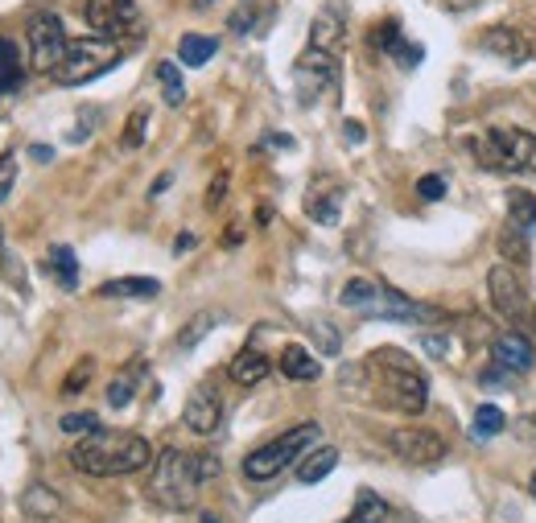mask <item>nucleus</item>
Segmentation results:
<instances>
[{
	"instance_id": "obj_25",
	"label": "nucleus",
	"mask_w": 536,
	"mask_h": 523,
	"mask_svg": "<svg viewBox=\"0 0 536 523\" xmlns=\"http://www.w3.org/2000/svg\"><path fill=\"white\" fill-rule=\"evenodd\" d=\"M46 264H50V272L58 276L62 289H79V260H75V252L66 248V243H54L50 256H46Z\"/></svg>"
},
{
	"instance_id": "obj_11",
	"label": "nucleus",
	"mask_w": 536,
	"mask_h": 523,
	"mask_svg": "<svg viewBox=\"0 0 536 523\" xmlns=\"http://www.w3.org/2000/svg\"><path fill=\"white\" fill-rule=\"evenodd\" d=\"M487 293L495 301V313H504V318H512V322H524L528 318V289H524V281L516 276V268H508V264L491 268Z\"/></svg>"
},
{
	"instance_id": "obj_45",
	"label": "nucleus",
	"mask_w": 536,
	"mask_h": 523,
	"mask_svg": "<svg viewBox=\"0 0 536 523\" xmlns=\"http://www.w3.org/2000/svg\"><path fill=\"white\" fill-rule=\"evenodd\" d=\"M223 186H227V178H219V182L211 186V194H207V206H219V198H223Z\"/></svg>"
},
{
	"instance_id": "obj_36",
	"label": "nucleus",
	"mask_w": 536,
	"mask_h": 523,
	"mask_svg": "<svg viewBox=\"0 0 536 523\" xmlns=\"http://www.w3.org/2000/svg\"><path fill=\"white\" fill-rule=\"evenodd\" d=\"M417 198L421 202H442L446 198V178H438V173H425V178L417 182Z\"/></svg>"
},
{
	"instance_id": "obj_30",
	"label": "nucleus",
	"mask_w": 536,
	"mask_h": 523,
	"mask_svg": "<svg viewBox=\"0 0 536 523\" xmlns=\"http://www.w3.org/2000/svg\"><path fill=\"white\" fill-rule=\"evenodd\" d=\"M504 425H508V416L499 412L495 404H483V408L475 412V437H483V441L499 437V433H504Z\"/></svg>"
},
{
	"instance_id": "obj_24",
	"label": "nucleus",
	"mask_w": 536,
	"mask_h": 523,
	"mask_svg": "<svg viewBox=\"0 0 536 523\" xmlns=\"http://www.w3.org/2000/svg\"><path fill=\"white\" fill-rule=\"evenodd\" d=\"M219 50V38H207V33H186V38L178 42V62L182 66H203L211 62Z\"/></svg>"
},
{
	"instance_id": "obj_23",
	"label": "nucleus",
	"mask_w": 536,
	"mask_h": 523,
	"mask_svg": "<svg viewBox=\"0 0 536 523\" xmlns=\"http://www.w3.org/2000/svg\"><path fill=\"white\" fill-rule=\"evenodd\" d=\"M21 79H25V71H21V50H17V42H13V38H0V95L17 91Z\"/></svg>"
},
{
	"instance_id": "obj_3",
	"label": "nucleus",
	"mask_w": 536,
	"mask_h": 523,
	"mask_svg": "<svg viewBox=\"0 0 536 523\" xmlns=\"http://www.w3.org/2000/svg\"><path fill=\"white\" fill-rule=\"evenodd\" d=\"M198 486H203V474H198V453L161 449V458L153 466V478H149V495L161 507H170V511H186L198 499Z\"/></svg>"
},
{
	"instance_id": "obj_49",
	"label": "nucleus",
	"mask_w": 536,
	"mask_h": 523,
	"mask_svg": "<svg viewBox=\"0 0 536 523\" xmlns=\"http://www.w3.org/2000/svg\"><path fill=\"white\" fill-rule=\"evenodd\" d=\"M532 499H536V474H532Z\"/></svg>"
},
{
	"instance_id": "obj_47",
	"label": "nucleus",
	"mask_w": 536,
	"mask_h": 523,
	"mask_svg": "<svg viewBox=\"0 0 536 523\" xmlns=\"http://www.w3.org/2000/svg\"><path fill=\"white\" fill-rule=\"evenodd\" d=\"M446 5H450V9H471L475 0H446Z\"/></svg>"
},
{
	"instance_id": "obj_41",
	"label": "nucleus",
	"mask_w": 536,
	"mask_h": 523,
	"mask_svg": "<svg viewBox=\"0 0 536 523\" xmlns=\"http://www.w3.org/2000/svg\"><path fill=\"white\" fill-rule=\"evenodd\" d=\"M392 54H396L400 66H417V62H421V46H409V42H396Z\"/></svg>"
},
{
	"instance_id": "obj_22",
	"label": "nucleus",
	"mask_w": 536,
	"mask_h": 523,
	"mask_svg": "<svg viewBox=\"0 0 536 523\" xmlns=\"http://www.w3.org/2000/svg\"><path fill=\"white\" fill-rule=\"evenodd\" d=\"M141 375H145V363H141V359H137V363H128V367L108 383V404H112V408H128L132 396H137Z\"/></svg>"
},
{
	"instance_id": "obj_34",
	"label": "nucleus",
	"mask_w": 536,
	"mask_h": 523,
	"mask_svg": "<svg viewBox=\"0 0 536 523\" xmlns=\"http://www.w3.org/2000/svg\"><path fill=\"white\" fill-rule=\"evenodd\" d=\"M215 326V313H198V318L190 322V326H182V338H178V346L182 351H194L198 342H203V334Z\"/></svg>"
},
{
	"instance_id": "obj_17",
	"label": "nucleus",
	"mask_w": 536,
	"mask_h": 523,
	"mask_svg": "<svg viewBox=\"0 0 536 523\" xmlns=\"http://www.w3.org/2000/svg\"><path fill=\"white\" fill-rule=\"evenodd\" d=\"M268 371H273V363H268V355H260L256 346H244V351L227 363V375L240 383V388H252V383H260Z\"/></svg>"
},
{
	"instance_id": "obj_19",
	"label": "nucleus",
	"mask_w": 536,
	"mask_h": 523,
	"mask_svg": "<svg viewBox=\"0 0 536 523\" xmlns=\"http://www.w3.org/2000/svg\"><path fill=\"white\" fill-rule=\"evenodd\" d=\"M161 293V281L153 276H120V281L99 285V297H120V301H149Z\"/></svg>"
},
{
	"instance_id": "obj_44",
	"label": "nucleus",
	"mask_w": 536,
	"mask_h": 523,
	"mask_svg": "<svg viewBox=\"0 0 536 523\" xmlns=\"http://www.w3.org/2000/svg\"><path fill=\"white\" fill-rule=\"evenodd\" d=\"M194 243H198V239H194V235H190V231H182V239H178V243H174V252H178V256H182V252H190V248H194Z\"/></svg>"
},
{
	"instance_id": "obj_2",
	"label": "nucleus",
	"mask_w": 536,
	"mask_h": 523,
	"mask_svg": "<svg viewBox=\"0 0 536 523\" xmlns=\"http://www.w3.org/2000/svg\"><path fill=\"white\" fill-rule=\"evenodd\" d=\"M363 371L372 375V388H376L380 404L405 412V416H421L429 408V379L417 371V363L405 351L384 346V351H376L363 363Z\"/></svg>"
},
{
	"instance_id": "obj_38",
	"label": "nucleus",
	"mask_w": 536,
	"mask_h": 523,
	"mask_svg": "<svg viewBox=\"0 0 536 523\" xmlns=\"http://www.w3.org/2000/svg\"><path fill=\"white\" fill-rule=\"evenodd\" d=\"M372 42H376L380 50H388V54H392V46L400 42V29H396V21H388V25H380V29L372 33Z\"/></svg>"
},
{
	"instance_id": "obj_32",
	"label": "nucleus",
	"mask_w": 536,
	"mask_h": 523,
	"mask_svg": "<svg viewBox=\"0 0 536 523\" xmlns=\"http://www.w3.org/2000/svg\"><path fill=\"white\" fill-rule=\"evenodd\" d=\"M62 433L91 437V433H99V416H95V412H66V416H62Z\"/></svg>"
},
{
	"instance_id": "obj_1",
	"label": "nucleus",
	"mask_w": 536,
	"mask_h": 523,
	"mask_svg": "<svg viewBox=\"0 0 536 523\" xmlns=\"http://www.w3.org/2000/svg\"><path fill=\"white\" fill-rule=\"evenodd\" d=\"M71 466L91 474V478H120V474H137L153 466V445L137 433H91L79 437L71 449Z\"/></svg>"
},
{
	"instance_id": "obj_13",
	"label": "nucleus",
	"mask_w": 536,
	"mask_h": 523,
	"mask_svg": "<svg viewBox=\"0 0 536 523\" xmlns=\"http://www.w3.org/2000/svg\"><path fill=\"white\" fill-rule=\"evenodd\" d=\"M363 318H388V322H438L442 313H438V309H429V305L409 301L405 293L380 289V297L363 309Z\"/></svg>"
},
{
	"instance_id": "obj_37",
	"label": "nucleus",
	"mask_w": 536,
	"mask_h": 523,
	"mask_svg": "<svg viewBox=\"0 0 536 523\" xmlns=\"http://www.w3.org/2000/svg\"><path fill=\"white\" fill-rule=\"evenodd\" d=\"M499 248H504V256L528 260V239H524V231H520V227H516V231H508L504 239H499Z\"/></svg>"
},
{
	"instance_id": "obj_33",
	"label": "nucleus",
	"mask_w": 536,
	"mask_h": 523,
	"mask_svg": "<svg viewBox=\"0 0 536 523\" xmlns=\"http://www.w3.org/2000/svg\"><path fill=\"white\" fill-rule=\"evenodd\" d=\"M145 128H149V108H137L124 124V149H141L145 145Z\"/></svg>"
},
{
	"instance_id": "obj_21",
	"label": "nucleus",
	"mask_w": 536,
	"mask_h": 523,
	"mask_svg": "<svg viewBox=\"0 0 536 523\" xmlns=\"http://www.w3.org/2000/svg\"><path fill=\"white\" fill-rule=\"evenodd\" d=\"M21 511L29 515V519H54L58 511H62V499L50 491V486H42V482H33L29 491L21 495Z\"/></svg>"
},
{
	"instance_id": "obj_42",
	"label": "nucleus",
	"mask_w": 536,
	"mask_h": 523,
	"mask_svg": "<svg viewBox=\"0 0 536 523\" xmlns=\"http://www.w3.org/2000/svg\"><path fill=\"white\" fill-rule=\"evenodd\" d=\"M198 474H203V482L219 474V458H215V453H198Z\"/></svg>"
},
{
	"instance_id": "obj_35",
	"label": "nucleus",
	"mask_w": 536,
	"mask_h": 523,
	"mask_svg": "<svg viewBox=\"0 0 536 523\" xmlns=\"http://www.w3.org/2000/svg\"><path fill=\"white\" fill-rule=\"evenodd\" d=\"M310 330H314V342H318V351H322V355H339V351H343V342H339V330H334L330 322L314 318V322H310Z\"/></svg>"
},
{
	"instance_id": "obj_28",
	"label": "nucleus",
	"mask_w": 536,
	"mask_h": 523,
	"mask_svg": "<svg viewBox=\"0 0 536 523\" xmlns=\"http://www.w3.org/2000/svg\"><path fill=\"white\" fill-rule=\"evenodd\" d=\"M384 519H388V503L380 495H372V491H359L355 511L343 523H384Z\"/></svg>"
},
{
	"instance_id": "obj_6",
	"label": "nucleus",
	"mask_w": 536,
	"mask_h": 523,
	"mask_svg": "<svg viewBox=\"0 0 536 523\" xmlns=\"http://www.w3.org/2000/svg\"><path fill=\"white\" fill-rule=\"evenodd\" d=\"M318 433H322V429L310 421V425H297V429H289V433H281V437H273V441H264L260 449H252L248 458H244V474H248L252 482L277 478L285 466H293V462L301 458V449L318 441Z\"/></svg>"
},
{
	"instance_id": "obj_5",
	"label": "nucleus",
	"mask_w": 536,
	"mask_h": 523,
	"mask_svg": "<svg viewBox=\"0 0 536 523\" xmlns=\"http://www.w3.org/2000/svg\"><path fill=\"white\" fill-rule=\"evenodd\" d=\"M475 157L495 173H528L536 178V136L524 128H491L475 141Z\"/></svg>"
},
{
	"instance_id": "obj_43",
	"label": "nucleus",
	"mask_w": 536,
	"mask_h": 523,
	"mask_svg": "<svg viewBox=\"0 0 536 523\" xmlns=\"http://www.w3.org/2000/svg\"><path fill=\"white\" fill-rule=\"evenodd\" d=\"M343 132H347V141H351V145H363V141H367V132H363V124H359V120H347V124H343Z\"/></svg>"
},
{
	"instance_id": "obj_20",
	"label": "nucleus",
	"mask_w": 536,
	"mask_h": 523,
	"mask_svg": "<svg viewBox=\"0 0 536 523\" xmlns=\"http://www.w3.org/2000/svg\"><path fill=\"white\" fill-rule=\"evenodd\" d=\"M339 42H343V17L334 9H322L314 17V25H310V46L334 54V50H339Z\"/></svg>"
},
{
	"instance_id": "obj_9",
	"label": "nucleus",
	"mask_w": 536,
	"mask_h": 523,
	"mask_svg": "<svg viewBox=\"0 0 536 523\" xmlns=\"http://www.w3.org/2000/svg\"><path fill=\"white\" fill-rule=\"evenodd\" d=\"M83 17L95 33H104V38H132V33H141V25H145L137 0H87Z\"/></svg>"
},
{
	"instance_id": "obj_39",
	"label": "nucleus",
	"mask_w": 536,
	"mask_h": 523,
	"mask_svg": "<svg viewBox=\"0 0 536 523\" xmlns=\"http://www.w3.org/2000/svg\"><path fill=\"white\" fill-rule=\"evenodd\" d=\"M421 342H425V351H429V355H438V359H446V355L454 351V342H450L446 334H425Z\"/></svg>"
},
{
	"instance_id": "obj_27",
	"label": "nucleus",
	"mask_w": 536,
	"mask_h": 523,
	"mask_svg": "<svg viewBox=\"0 0 536 523\" xmlns=\"http://www.w3.org/2000/svg\"><path fill=\"white\" fill-rule=\"evenodd\" d=\"M504 202H508V219H512V227H520V231L536 227V194H528V190H512Z\"/></svg>"
},
{
	"instance_id": "obj_10",
	"label": "nucleus",
	"mask_w": 536,
	"mask_h": 523,
	"mask_svg": "<svg viewBox=\"0 0 536 523\" xmlns=\"http://www.w3.org/2000/svg\"><path fill=\"white\" fill-rule=\"evenodd\" d=\"M392 453L409 466H438L446 458V441L438 429H396L388 437Z\"/></svg>"
},
{
	"instance_id": "obj_48",
	"label": "nucleus",
	"mask_w": 536,
	"mask_h": 523,
	"mask_svg": "<svg viewBox=\"0 0 536 523\" xmlns=\"http://www.w3.org/2000/svg\"><path fill=\"white\" fill-rule=\"evenodd\" d=\"M0 260H5V264H17V260H9V252H5V239H0Z\"/></svg>"
},
{
	"instance_id": "obj_29",
	"label": "nucleus",
	"mask_w": 536,
	"mask_h": 523,
	"mask_svg": "<svg viewBox=\"0 0 536 523\" xmlns=\"http://www.w3.org/2000/svg\"><path fill=\"white\" fill-rule=\"evenodd\" d=\"M157 83H161V91H165V103L170 108H178V103L186 99V83H182V71H178V62H157Z\"/></svg>"
},
{
	"instance_id": "obj_8",
	"label": "nucleus",
	"mask_w": 536,
	"mask_h": 523,
	"mask_svg": "<svg viewBox=\"0 0 536 523\" xmlns=\"http://www.w3.org/2000/svg\"><path fill=\"white\" fill-rule=\"evenodd\" d=\"M334 83H339V62H334V54H326V50H306L297 58V66H293V87H297V99L306 103H318L326 91H334Z\"/></svg>"
},
{
	"instance_id": "obj_26",
	"label": "nucleus",
	"mask_w": 536,
	"mask_h": 523,
	"mask_svg": "<svg viewBox=\"0 0 536 523\" xmlns=\"http://www.w3.org/2000/svg\"><path fill=\"white\" fill-rule=\"evenodd\" d=\"M334 466H339V449H334V445H322V449H314L310 458L297 466V478L310 486V482H322V478H326Z\"/></svg>"
},
{
	"instance_id": "obj_12",
	"label": "nucleus",
	"mask_w": 536,
	"mask_h": 523,
	"mask_svg": "<svg viewBox=\"0 0 536 523\" xmlns=\"http://www.w3.org/2000/svg\"><path fill=\"white\" fill-rule=\"evenodd\" d=\"M182 421H186V429L198 433V437H211V433L219 429V421H223V396H219L215 383H198V388L190 392Z\"/></svg>"
},
{
	"instance_id": "obj_31",
	"label": "nucleus",
	"mask_w": 536,
	"mask_h": 523,
	"mask_svg": "<svg viewBox=\"0 0 536 523\" xmlns=\"http://www.w3.org/2000/svg\"><path fill=\"white\" fill-rule=\"evenodd\" d=\"M376 297H380V285H372V281H347L343 285V305L347 309H359L363 313Z\"/></svg>"
},
{
	"instance_id": "obj_18",
	"label": "nucleus",
	"mask_w": 536,
	"mask_h": 523,
	"mask_svg": "<svg viewBox=\"0 0 536 523\" xmlns=\"http://www.w3.org/2000/svg\"><path fill=\"white\" fill-rule=\"evenodd\" d=\"M277 367H281V375H285V379H297V383H310V379H318V375H322L318 359L306 351V346H297V342H289V346H285L281 359H277Z\"/></svg>"
},
{
	"instance_id": "obj_46",
	"label": "nucleus",
	"mask_w": 536,
	"mask_h": 523,
	"mask_svg": "<svg viewBox=\"0 0 536 523\" xmlns=\"http://www.w3.org/2000/svg\"><path fill=\"white\" fill-rule=\"evenodd\" d=\"M29 153H33V161H50V157H54V153H50V149H42V145H33Z\"/></svg>"
},
{
	"instance_id": "obj_16",
	"label": "nucleus",
	"mask_w": 536,
	"mask_h": 523,
	"mask_svg": "<svg viewBox=\"0 0 536 523\" xmlns=\"http://www.w3.org/2000/svg\"><path fill=\"white\" fill-rule=\"evenodd\" d=\"M483 50H491V54H499V58H504V62H528V42L520 38V33L516 29H508V25H495V29H487L483 33Z\"/></svg>"
},
{
	"instance_id": "obj_7",
	"label": "nucleus",
	"mask_w": 536,
	"mask_h": 523,
	"mask_svg": "<svg viewBox=\"0 0 536 523\" xmlns=\"http://www.w3.org/2000/svg\"><path fill=\"white\" fill-rule=\"evenodd\" d=\"M25 38H29V66H33V71H42V75H54L62 54H66V46H71L58 13H38L29 21Z\"/></svg>"
},
{
	"instance_id": "obj_4",
	"label": "nucleus",
	"mask_w": 536,
	"mask_h": 523,
	"mask_svg": "<svg viewBox=\"0 0 536 523\" xmlns=\"http://www.w3.org/2000/svg\"><path fill=\"white\" fill-rule=\"evenodd\" d=\"M124 58V46L120 38H75L71 46H66L62 62H58V71L50 75L58 87H79V83H91L99 79L104 71H112V66Z\"/></svg>"
},
{
	"instance_id": "obj_14",
	"label": "nucleus",
	"mask_w": 536,
	"mask_h": 523,
	"mask_svg": "<svg viewBox=\"0 0 536 523\" xmlns=\"http://www.w3.org/2000/svg\"><path fill=\"white\" fill-rule=\"evenodd\" d=\"M491 359H495L499 371H508V375H528V371L536 367L532 342H528L524 334H516V330H508V334H499V338H495Z\"/></svg>"
},
{
	"instance_id": "obj_15",
	"label": "nucleus",
	"mask_w": 536,
	"mask_h": 523,
	"mask_svg": "<svg viewBox=\"0 0 536 523\" xmlns=\"http://www.w3.org/2000/svg\"><path fill=\"white\" fill-rule=\"evenodd\" d=\"M306 215H310L314 223H322V227H334V223H339V215H343V190L334 186V182L310 186V194H306Z\"/></svg>"
},
{
	"instance_id": "obj_40",
	"label": "nucleus",
	"mask_w": 536,
	"mask_h": 523,
	"mask_svg": "<svg viewBox=\"0 0 536 523\" xmlns=\"http://www.w3.org/2000/svg\"><path fill=\"white\" fill-rule=\"evenodd\" d=\"M91 367H95V363H91V359H83V363H79V367L71 371V379H66V388H62V392H66V396H71V392H79L83 383L91 379Z\"/></svg>"
}]
</instances>
